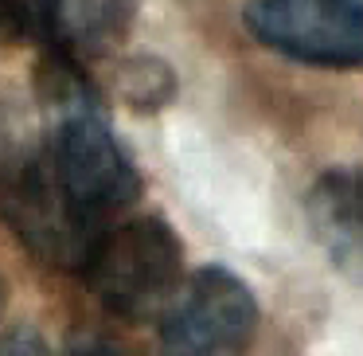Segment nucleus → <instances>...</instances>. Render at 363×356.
<instances>
[{"label": "nucleus", "instance_id": "obj_1", "mask_svg": "<svg viewBox=\"0 0 363 356\" xmlns=\"http://www.w3.org/2000/svg\"><path fill=\"white\" fill-rule=\"evenodd\" d=\"M35 90L51 110L48 149L35 161L59 200L90 231H106L113 215L137 204L141 173L110 129L98 90L82 67L43 51L35 67Z\"/></svg>", "mask_w": 363, "mask_h": 356}, {"label": "nucleus", "instance_id": "obj_2", "mask_svg": "<svg viewBox=\"0 0 363 356\" xmlns=\"http://www.w3.org/2000/svg\"><path fill=\"white\" fill-rule=\"evenodd\" d=\"M79 274L110 313L125 321H145L168 309V301L184 286L180 235L160 215L110 223L86 251Z\"/></svg>", "mask_w": 363, "mask_h": 356}, {"label": "nucleus", "instance_id": "obj_3", "mask_svg": "<svg viewBox=\"0 0 363 356\" xmlns=\"http://www.w3.org/2000/svg\"><path fill=\"white\" fill-rule=\"evenodd\" d=\"M258 333V298L227 266H203L168 301L160 356H242Z\"/></svg>", "mask_w": 363, "mask_h": 356}, {"label": "nucleus", "instance_id": "obj_4", "mask_svg": "<svg viewBox=\"0 0 363 356\" xmlns=\"http://www.w3.org/2000/svg\"><path fill=\"white\" fill-rule=\"evenodd\" d=\"M246 32L305 67H363V0H246Z\"/></svg>", "mask_w": 363, "mask_h": 356}, {"label": "nucleus", "instance_id": "obj_5", "mask_svg": "<svg viewBox=\"0 0 363 356\" xmlns=\"http://www.w3.org/2000/svg\"><path fill=\"white\" fill-rule=\"evenodd\" d=\"M141 0H40L35 24L43 32L48 55L86 71L98 59H110L125 43Z\"/></svg>", "mask_w": 363, "mask_h": 356}, {"label": "nucleus", "instance_id": "obj_6", "mask_svg": "<svg viewBox=\"0 0 363 356\" xmlns=\"http://www.w3.org/2000/svg\"><path fill=\"white\" fill-rule=\"evenodd\" d=\"M305 212L328 259L363 278V168H328L316 176Z\"/></svg>", "mask_w": 363, "mask_h": 356}, {"label": "nucleus", "instance_id": "obj_7", "mask_svg": "<svg viewBox=\"0 0 363 356\" xmlns=\"http://www.w3.org/2000/svg\"><path fill=\"white\" fill-rule=\"evenodd\" d=\"M118 90L125 95L129 106L137 110H157L172 98L176 90V79H172V67L164 59H129L121 67V79H118Z\"/></svg>", "mask_w": 363, "mask_h": 356}, {"label": "nucleus", "instance_id": "obj_8", "mask_svg": "<svg viewBox=\"0 0 363 356\" xmlns=\"http://www.w3.org/2000/svg\"><path fill=\"white\" fill-rule=\"evenodd\" d=\"M32 28L28 0H0V43H16Z\"/></svg>", "mask_w": 363, "mask_h": 356}, {"label": "nucleus", "instance_id": "obj_9", "mask_svg": "<svg viewBox=\"0 0 363 356\" xmlns=\"http://www.w3.org/2000/svg\"><path fill=\"white\" fill-rule=\"evenodd\" d=\"M71 356H125V352L113 348V345H82V348H74Z\"/></svg>", "mask_w": 363, "mask_h": 356}]
</instances>
